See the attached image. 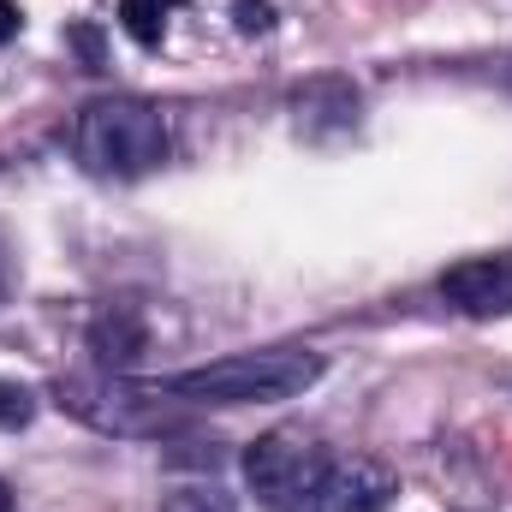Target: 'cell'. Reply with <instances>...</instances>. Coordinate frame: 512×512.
I'll use <instances>...</instances> for the list:
<instances>
[{
	"label": "cell",
	"instance_id": "30bf717a",
	"mask_svg": "<svg viewBox=\"0 0 512 512\" xmlns=\"http://www.w3.org/2000/svg\"><path fill=\"white\" fill-rule=\"evenodd\" d=\"M36 417V393L24 382H0V429H24Z\"/></svg>",
	"mask_w": 512,
	"mask_h": 512
},
{
	"label": "cell",
	"instance_id": "6da1fadb",
	"mask_svg": "<svg viewBox=\"0 0 512 512\" xmlns=\"http://www.w3.org/2000/svg\"><path fill=\"white\" fill-rule=\"evenodd\" d=\"M316 376H322L316 352L274 346V352H239V358L167 376V393L197 399V405H274V399H298Z\"/></svg>",
	"mask_w": 512,
	"mask_h": 512
},
{
	"label": "cell",
	"instance_id": "2e32d148",
	"mask_svg": "<svg viewBox=\"0 0 512 512\" xmlns=\"http://www.w3.org/2000/svg\"><path fill=\"white\" fill-rule=\"evenodd\" d=\"M0 512H12V489L6 483H0Z\"/></svg>",
	"mask_w": 512,
	"mask_h": 512
},
{
	"label": "cell",
	"instance_id": "5bb4252c",
	"mask_svg": "<svg viewBox=\"0 0 512 512\" xmlns=\"http://www.w3.org/2000/svg\"><path fill=\"white\" fill-rule=\"evenodd\" d=\"M18 24H24V12H18L12 0H0V42H12V36H18Z\"/></svg>",
	"mask_w": 512,
	"mask_h": 512
},
{
	"label": "cell",
	"instance_id": "52a82bcc",
	"mask_svg": "<svg viewBox=\"0 0 512 512\" xmlns=\"http://www.w3.org/2000/svg\"><path fill=\"white\" fill-rule=\"evenodd\" d=\"M292 120L304 137H328V131L358 126V90L346 78H316L292 96Z\"/></svg>",
	"mask_w": 512,
	"mask_h": 512
},
{
	"label": "cell",
	"instance_id": "277c9868",
	"mask_svg": "<svg viewBox=\"0 0 512 512\" xmlns=\"http://www.w3.org/2000/svg\"><path fill=\"white\" fill-rule=\"evenodd\" d=\"M54 399L72 411V417H84V423H96V429H114V435H161V429H179V417H167L161 411V399L155 393H137V387H108V382H60L54 387Z\"/></svg>",
	"mask_w": 512,
	"mask_h": 512
},
{
	"label": "cell",
	"instance_id": "4fadbf2b",
	"mask_svg": "<svg viewBox=\"0 0 512 512\" xmlns=\"http://www.w3.org/2000/svg\"><path fill=\"white\" fill-rule=\"evenodd\" d=\"M233 18H239V30H245V36L274 30V6H268V0H239V6H233Z\"/></svg>",
	"mask_w": 512,
	"mask_h": 512
},
{
	"label": "cell",
	"instance_id": "8992f818",
	"mask_svg": "<svg viewBox=\"0 0 512 512\" xmlns=\"http://www.w3.org/2000/svg\"><path fill=\"white\" fill-rule=\"evenodd\" d=\"M441 298L465 316H512V256H471L447 268Z\"/></svg>",
	"mask_w": 512,
	"mask_h": 512
},
{
	"label": "cell",
	"instance_id": "9a60e30c",
	"mask_svg": "<svg viewBox=\"0 0 512 512\" xmlns=\"http://www.w3.org/2000/svg\"><path fill=\"white\" fill-rule=\"evenodd\" d=\"M6 286H12V268H6V256H0V304H6Z\"/></svg>",
	"mask_w": 512,
	"mask_h": 512
},
{
	"label": "cell",
	"instance_id": "8fae6325",
	"mask_svg": "<svg viewBox=\"0 0 512 512\" xmlns=\"http://www.w3.org/2000/svg\"><path fill=\"white\" fill-rule=\"evenodd\" d=\"M161 512H233V507H227L221 489H173V495L161 501Z\"/></svg>",
	"mask_w": 512,
	"mask_h": 512
},
{
	"label": "cell",
	"instance_id": "7a4b0ae2",
	"mask_svg": "<svg viewBox=\"0 0 512 512\" xmlns=\"http://www.w3.org/2000/svg\"><path fill=\"white\" fill-rule=\"evenodd\" d=\"M72 149L90 173H108V179H137L149 167L167 161V120L161 108L137 102V96H114V102H90L78 114L72 131Z\"/></svg>",
	"mask_w": 512,
	"mask_h": 512
},
{
	"label": "cell",
	"instance_id": "5b68a950",
	"mask_svg": "<svg viewBox=\"0 0 512 512\" xmlns=\"http://www.w3.org/2000/svg\"><path fill=\"white\" fill-rule=\"evenodd\" d=\"M387 495H393V477L376 459H328L322 483L298 512H382Z\"/></svg>",
	"mask_w": 512,
	"mask_h": 512
},
{
	"label": "cell",
	"instance_id": "ba28073f",
	"mask_svg": "<svg viewBox=\"0 0 512 512\" xmlns=\"http://www.w3.org/2000/svg\"><path fill=\"white\" fill-rule=\"evenodd\" d=\"M143 346H149V328H143V316L131 304H108L90 322V352H96L102 370H131L143 358Z\"/></svg>",
	"mask_w": 512,
	"mask_h": 512
},
{
	"label": "cell",
	"instance_id": "7c38bea8",
	"mask_svg": "<svg viewBox=\"0 0 512 512\" xmlns=\"http://www.w3.org/2000/svg\"><path fill=\"white\" fill-rule=\"evenodd\" d=\"M66 42L84 54V66H90V72H102V30H96V24H72V30H66Z\"/></svg>",
	"mask_w": 512,
	"mask_h": 512
},
{
	"label": "cell",
	"instance_id": "3957f363",
	"mask_svg": "<svg viewBox=\"0 0 512 512\" xmlns=\"http://www.w3.org/2000/svg\"><path fill=\"white\" fill-rule=\"evenodd\" d=\"M322 471H328V453L310 435H292V429L262 435L251 453H245V477H251V489L262 495V507H274V512L304 507L310 489L322 483Z\"/></svg>",
	"mask_w": 512,
	"mask_h": 512
},
{
	"label": "cell",
	"instance_id": "9c48e42d",
	"mask_svg": "<svg viewBox=\"0 0 512 512\" xmlns=\"http://www.w3.org/2000/svg\"><path fill=\"white\" fill-rule=\"evenodd\" d=\"M173 6H179V0H120V24H126V36L137 48H155Z\"/></svg>",
	"mask_w": 512,
	"mask_h": 512
}]
</instances>
